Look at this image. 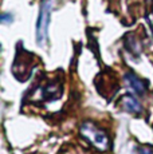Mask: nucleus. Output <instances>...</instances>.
I'll return each instance as SVG.
<instances>
[{
    "label": "nucleus",
    "mask_w": 153,
    "mask_h": 154,
    "mask_svg": "<svg viewBox=\"0 0 153 154\" xmlns=\"http://www.w3.org/2000/svg\"><path fill=\"white\" fill-rule=\"evenodd\" d=\"M81 133L87 141L92 145H94V147L101 152H105V150L109 149V138L108 134L104 131V130L98 129L95 125L90 122H86L81 126Z\"/></svg>",
    "instance_id": "f257e3e1"
},
{
    "label": "nucleus",
    "mask_w": 153,
    "mask_h": 154,
    "mask_svg": "<svg viewBox=\"0 0 153 154\" xmlns=\"http://www.w3.org/2000/svg\"><path fill=\"white\" fill-rule=\"evenodd\" d=\"M51 10H52V0H42L39 10V17H38V24H36V40L39 46H43L47 40Z\"/></svg>",
    "instance_id": "f03ea898"
},
{
    "label": "nucleus",
    "mask_w": 153,
    "mask_h": 154,
    "mask_svg": "<svg viewBox=\"0 0 153 154\" xmlns=\"http://www.w3.org/2000/svg\"><path fill=\"white\" fill-rule=\"evenodd\" d=\"M125 82L128 83V86L132 88L133 91H136L138 95H144L146 93V88H148V85H146L145 81L140 79L136 74L133 72H126L125 74Z\"/></svg>",
    "instance_id": "7ed1b4c3"
},
{
    "label": "nucleus",
    "mask_w": 153,
    "mask_h": 154,
    "mask_svg": "<svg viewBox=\"0 0 153 154\" xmlns=\"http://www.w3.org/2000/svg\"><path fill=\"white\" fill-rule=\"evenodd\" d=\"M121 105L123 106L126 111L132 112V114H141L142 112V107H141L140 102L134 98L132 94H125L121 98Z\"/></svg>",
    "instance_id": "20e7f679"
},
{
    "label": "nucleus",
    "mask_w": 153,
    "mask_h": 154,
    "mask_svg": "<svg viewBox=\"0 0 153 154\" xmlns=\"http://www.w3.org/2000/svg\"><path fill=\"white\" fill-rule=\"evenodd\" d=\"M138 154H153V150L148 146H142L138 147Z\"/></svg>",
    "instance_id": "39448f33"
},
{
    "label": "nucleus",
    "mask_w": 153,
    "mask_h": 154,
    "mask_svg": "<svg viewBox=\"0 0 153 154\" xmlns=\"http://www.w3.org/2000/svg\"><path fill=\"white\" fill-rule=\"evenodd\" d=\"M11 20H12V16H11L10 14H3L2 15V22L3 23H10Z\"/></svg>",
    "instance_id": "423d86ee"
},
{
    "label": "nucleus",
    "mask_w": 153,
    "mask_h": 154,
    "mask_svg": "<svg viewBox=\"0 0 153 154\" xmlns=\"http://www.w3.org/2000/svg\"><path fill=\"white\" fill-rule=\"evenodd\" d=\"M148 20H149V24L152 26V29H153V12H152V14L148 16Z\"/></svg>",
    "instance_id": "0eeeda50"
},
{
    "label": "nucleus",
    "mask_w": 153,
    "mask_h": 154,
    "mask_svg": "<svg viewBox=\"0 0 153 154\" xmlns=\"http://www.w3.org/2000/svg\"><path fill=\"white\" fill-rule=\"evenodd\" d=\"M148 2H153V0H148Z\"/></svg>",
    "instance_id": "6e6552de"
}]
</instances>
